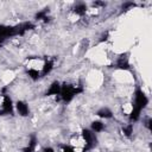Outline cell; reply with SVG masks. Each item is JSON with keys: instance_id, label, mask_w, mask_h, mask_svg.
I'll use <instances>...</instances> for the list:
<instances>
[{"instance_id": "obj_1", "label": "cell", "mask_w": 152, "mask_h": 152, "mask_svg": "<svg viewBox=\"0 0 152 152\" xmlns=\"http://www.w3.org/2000/svg\"><path fill=\"white\" fill-rule=\"evenodd\" d=\"M14 77H15L14 72L11 71V70H7V71H5V72L2 74V76H1V81H2L5 84H8V83L12 82V80H13Z\"/></svg>"}, {"instance_id": "obj_2", "label": "cell", "mask_w": 152, "mask_h": 152, "mask_svg": "<svg viewBox=\"0 0 152 152\" xmlns=\"http://www.w3.org/2000/svg\"><path fill=\"white\" fill-rule=\"evenodd\" d=\"M17 109H18V112H19L21 115L28 114V106H27L26 103H24V102H18V103H17Z\"/></svg>"}]
</instances>
